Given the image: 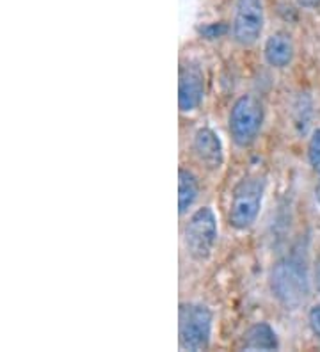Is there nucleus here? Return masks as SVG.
Segmentation results:
<instances>
[{
    "label": "nucleus",
    "instance_id": "nucleus-4",
    "mask_svg": "<svg viewBox=\"0 0 320 352\" xmlns=\"http://www.w3.org/2000/svg\"><path fill=\"white\" fill-rule=\"evenodd\" d=\"M264 125V105L256 96L244 95L230 112V133L237 146L248 148L256 141Z\"/></svg>",
    "mask_w": 320,
    "mask_h": 352
},
{
    "label": "nucleus",
    "instance_id": "nucleus-12",
    "mask_svg": "<svg viewBox=\"0 0 320 352\" xmlns=\"http://www.w3.org/2000/svg\"><path fill=\"white\" fill-rule=\"evenodd\" d=\"M308 157H310V164L320 175V130H315L310 138V144H308Z\"/></svg>",
    "mask_w": 320,
    "mask_h": 352
},
{
    "label": "nucleus",
    "instance_id": "nucleus-8",
    "mask_svg": "<svg viewBox=\"0 0 320 352\" xmlns=\"http://www.w3.org/2000/svg\"><path fill=\"white\" fill-rule=\"evenodd\" d=\"M192 150L206 169L215 171L222 166L224 160V151H222V142L219 135L210 129H200L194 133L192 141Z\"/></svg>",
    "mask_w": 320,
    "mask_h": 352
},
{
    "label": "nucleus",
    "instance_id": "nucleus-7",
    "mask_svg": "<svg viewBox=\"0 0 320 352\" xmlns=\"http://www.w3.org/2000/svg\"><path fill=\"white\" fill-rule=\"evenodd\" d=\"M205 95V75L198 63H184L178 75V105L182 112H192L200 107Z\"/></svg>",
    "mask_w": 320,
    "mask_h": 352
},
{
    "label": "nucleus",
    "instance_id": "nucleus-17",
    "mask_svg": "<svg viewBox=\"0 0 320 352\" xmlns=\"http://www.w3.org/2000/svg\"><path fill=\"white\" fill-rule=\"evenodd\" d=\"M315 196H317V199H319V203H320V184H319V187H317V190H315Z\"/></svg>",
    "mask_w": 320,
    "mask_h": 352
},
{
    "label": "nucleus",
    "instance_id": "nucleus-1",
    "mask_svg": "<svg viewBox=\"0 0 320 352\" xmlns=\"http://www.w3.org/2000/svg\"><path fill=\"white\" fill-rule=\"evenodd\" d=\"M270 290L285 308L295 309L310 296L306 265L301 258L286 256L270 272Z\"/></svg>",
    "mask_w": 320,
    "mask_h": 352
},
{
    "label": "nucleus",
    "instance_id": "nucleus-15",
    "mask_svg": "<svg viewBox=\"0 0 320 352\" xmlns=\"http://www.w3.org/2000/svg\"><path fill=\"white\" fill-rule=\"evenodd\" d=\"M297 2L304 8H317L320 4V0H297Z\"/></svg>",
    "mask_w": 320,
    "mask_h": 352
},
{
    "label": "nucleus",
    "instance_id": "nucleus-9",
    "mask_svg": "<svg viewBox=\"0 0 320 352\" xmlns=\"http://www.w3.org/2000/svg\"><path fill=\"white\" fill-rule=\"evenodd\" d=\"M265 59L273 68H286L294 59V43L286 32H276L267 39L264 48Z\"/></svg>",
    "mask_w": 320,
    "mask_h": 352
},
{
    "label": "nucleus",
    "instance_id": "nucleus-2",
    "mask_svg": "<svg viewBox=\"0 0 320 352\" xmlns=\"http://www.w3.org/2000/svg\"><path fill=\"white\" fill-rule=\"evenodd\" d=\"M265 194V178L260 175L244 176L235 185L231 194L228 221L237 230H248L260 214L262 201Z\"/></svg>",
    "mask_w": 320,
    "mask_h": 352
},
{
    "label": "nucleus",
    "instance_id": "nucleus-16",
    "mask_svg": "<svg viewBox=\"0 0 320 352\" xmlns=\"http://www.w3.org/2000/svg\"><path fill=\"white\" fill-rule=\"evenodd\" d=\"M315 283H317V288H319V292H320V260H319V263H317V269H315Z\"/></svg>",
    "mask_w": 320,
    "mask_h": 352
},
{
    "label": "nucleus",
    "instance_id": "nucleus-5",
    "mask_svg": "<svg viewBox=\"0 0 320 352\" xmlns=\"http://www.w3.org/2000/svg\"><path fill=\"white\" fill-rule=\"evenodd\" d=\"M217 242V221L209 206L192 214L185 226V248L198 262H205Z\"/></svg>",
    "mask_w": 320,
    "mask_h": 352
},
{
    "label": "nucleus",
    "instance_id": "nucleus-3",
    "mask_svg": "<svg viewBox=\"0 0 320 352\" xmlns=\"http://www.w3.org/2000/svg\"><path fill=\"white\" fill-rule=\"evenodd\" d=\"M180 349L182 351H205L212 335V314L205 305L189 302L180 306Z\"/></svg>",
    "mask_w": 320,
    "mask_h": 352
},
{
    "label": "nucleus",
    "instance_id": "nucleus-6",
    "mask_svg": "<svg viewBox=\"0 0 320 352\" xmlns=\"http://www.w3.org/2000/svg\"><path fill=\"white\" fill-rule=\"evenodd\" d=\"M233 38L242 47H251L264 30V6L260 0H237L233 16Z\"/></svg>",
    "mask_w": 320,
    "mask_h": 352
},
{
    "label": "nucleus",
    "instance_id": "nucleus-14",
    "mask_svg": "<svg viewBox=\"0 0 320 352\" xmlns=\"http://www.w3.org/2000/svg\"><path fill=\"white\" fill-rule=\"evenodd\" d=\"M219 25H221V23H219ZM219 25H209V27H205V34L209 36L210 39L217 38V36L221 34V32H219V29H217Z\"/></svg>",
    "mask_w": 320,
    "mask_h": 352
},
{
    "label": "nucleus",
    "instance_id": "nucleus-11",
    "mask_svg": "<svg viewBox=\"0 0 320 352\" xmlns=\"http://www.w3.org/2000/svg\"><path fill=\"white\" fill-rule=\"evenodd\" d=\"M198 180L187 169L178 171V208L180 215H185L198 198Z\"/></svg>",
    "mask_w": 320,
    "mask_h": 352
},
{
    "label": "nucleus",
    "instance_id": "nucleus-10",
    "mask_svg": "<svg viewBox=\"0 0 320 352\" xmlns=\"http://www.w3.org/2000/svg\"><path fill=\"white\" fill-rule=\"evenodd\" d=\"M277 347H279V342H277L276 333L265 322L251 326L242 336V349L246 351H276Z\"/></svg>",
    "mask_w": 320,
    "mask_h": 352
},
{
    "label": "nucleus",
    "instance_id": "nucleus-13",
    "mask_svg": "<svg viewBox=\"0 0 320 352\" xmlns=\"http://www.w3.org/2000/svg\"><path fill=\"white\" fill-rule=\"evenodd\" d=\"M310 326H312L313 333L317 335V338L320 340V305L313 306L312 309H310Z\"/></svg>",
    "mask_w": 320,
    "mask_h": 352
}]
</instances>
